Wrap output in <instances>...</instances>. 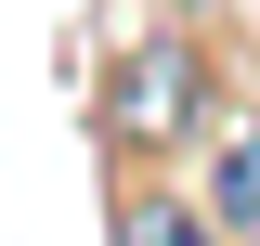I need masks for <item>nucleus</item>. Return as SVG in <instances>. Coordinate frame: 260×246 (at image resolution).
<instances>
[{"instance_id":"3","label":"nucleus","mask_w":260,"mask_h":246,"mask_svg":"<svg viewBox=\"0 0 260 246\" xmlns=\"http://www.w3.org/2000/svg\"><path fill=\"white\" fill-rule=\"evenodd\" d=\"M221 220H260V130L221 143Z\"/></svg>"},{"instance_id":"1","label":"nucleus","mask_w":260,"mask_h":246,"mask_svg":"<svg viewBox=\"0 0 260 246\" xmlns=\"http://www.w3.org/2000/svg\"><path fill=\"white\" fill-rule=\"evenodd\" d=\"M182 65H195L182 39H156V52H143V78H130V104H117V117H130V130H169V117H182Z\"/></svg>"},{"instance_id":"2","label":"nucleus","mask_w":260,"mask_h":246,"mask_svg":"<svg viewBox=\"0 0 260 246\" xmlns=\"http://www.w3.org/2000/svg\"><path fill=\"white\" fill-rule=\"evenodd\" d=\"M117 246H208V208H182V194H143V208L117 220Z\"/></svg>"}]
</instances>
